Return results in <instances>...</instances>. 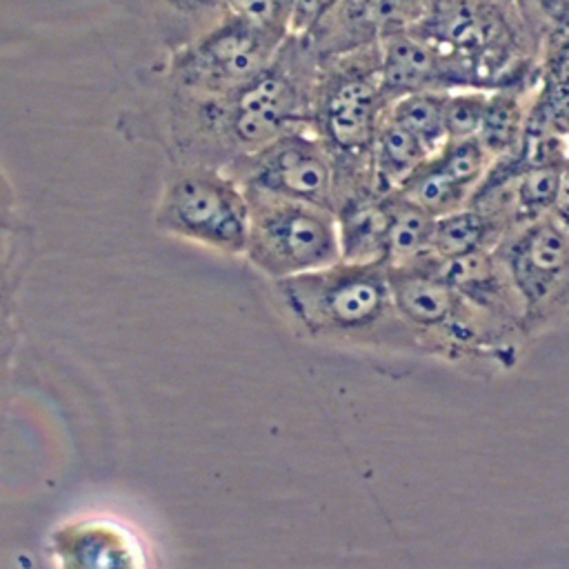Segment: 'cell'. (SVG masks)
<instances>
[{"mask_svg": "<svg viewBox=\"0 0 569 569\" xmlns=\"http://www.w3.org/2000/svg\"><path fill=\"white\" fill-rule=\"evenodd\" d=\"M320 60L302 36H287L273 60L224 96L176 91L171 138L180 162L224 169L276 138L311 127Z\"/></svg>", "mask_w": 569, "mask_h": 569, "instance_id": "obj_1", "label": "cell"}, {"mask_svg": "<svg viewBox=\"0 0 569 569\" xmlns=\"http://www.w3.org/2000/svg\"><path fill=\"white\" fill-rule=\"evenodd\" d=\"M289 318L313 340L382 356H418L385 262H347L276 280Z\"/></svg>", "mask_w": 569, "mask_h": 569, "instance_id": "obj_2", "label": "cell"}, {"mask_svg": "<svg viewBox=\"0 0 569 569\" xmlns=\"http://www.w3.org/2000/svg\"><path fill=\"white\" fill-rule=\"evenodd\" d=\"M396 307L420 358L440 360L471 373H507L518 367L529 338L458 291L425 256L389 269Z\"/></svg>", "mask_w": 569, "mask_h": 569, "instance_id": "obj_3", "label": "cell"}, {"mask_svg": "<svg viewBox=\"0 0 569 569\" xmlns=\"http://www.w3.org/2000/svg\"><path fill=\"white\" fill-rule=\"evenodd\" d=\"M389 104L380 78L378 44L320 62L311 127L336 164L333 209L351 193L376 189L371 151Z\"/></svg>", "mask_w": 569, "mask_h": 569, "instance_id": "obj_4", "label": "cell"}, {"mask_svg": "<svg viewBox=\"0 0 569 569\" xmlns=\"http://www.w3.org/2000/svg\"><path fill=\"white\" fill-rule=\"evenodd\" d=\"M153 224L160 233L224 256H242L249 233V198L224 169L184 164L167 180Z\"/></svg>", "mask_w": 569, "mask_h": 569, "instance_id": "obj_5", "label": "cell"}, {"mask_svg": "<svg viewBox=\"0 0 569 569\" xmlns=\"http://www.w3.org/2000/svg\"><path fill=\"white\" fill-rule=\"evenodd\" d=\"M249 198V233L244 258L271 280L313 271L340 260L338 227L331 209L244 191Z\"/></svg>", "mask_w": 569, "mask_h": 569, "instance_id": "obj_6", "label": "cell"}, {"mask_svg": "<svg viewBox=\"0 0 569 569\" xmlns=\"http://www.w3.org/2000/svg\"><path fill=\"white\" fill-rule=\"evenodd\" d=\"M496 253L518 291L529 342L569 322V233L553 213L507 233Z\"/></svg>", "mask_w": 569, "mask_h": 569, "instance_id": "obj_7", "label": "cell"}, {"mask_svg": "<svg viewBox=\"0 0 569 569\" xmlns=\"http://www.w3.org/2000/svg\"><path fill=\"white\" fill-rule=\"evenodd\" d=\"M287 36L282 29L229 16L173 56V89L202 98L224 96L262 71Z\"/></svg>", "mask_w": 569, "mask_h": 569, "instance_id": "obj_8", "label": "cell"}, {"mask_svg": "<svg viewBox=\"0 0 569 569\" xmlns=\"http://www.w3.org/2000/svg\"><path fill=\"white\" fill-rule=\"evenodd\" d=\"M244 191L320 204L333 211L336 164L313 127L289 131L224 167Z\"/></svg>", "mask_w": 569, "mask_h": 569, "instance_id": "obj_9", "label": "cell"}, {"mask_svg": "<svg viewBox=\"0 0 569 569\" xmlns=\"http://www.w3.org/2000/svg\"><path fill=\"white\" fill-rule=\"evenodd\" d=\"M429 0H333L316 27L302 36L318 60L378 44L382 36L416 24Z\"/></svg>", "mask_w": 569, "mask_h": 569, "instance_id": "obj_10", "label": "cell"}, {"mask_svg": "<svg viewBox=\"0 0 569 569\" xmlns=\"http://www.w3.org/2000/svg\"><path fill=\"white\" fill-rule=\"evenodd\" d=\"M491 162V156L478 138L449 140L438 153L427 158L398 191L440 218L469 202Z\"/></svg>", "mask_w": 569, "mask_h": 569, "instance_id": "obj_11", "label": "cell"}, {"mask_svg": "<svg viewBox=\"0 0 569 569\" xmlns=\"http://www.w3.org/2000/svg\"><path fill=\"white\" fill-rule=\"evenodd\" d=\"M47 547L69 569H138L147 562L138 536L109 518L67 520L49 533Z\"/></svg>", "mask_w": 569, "mask_h": 569, "instance_id": "obj_12", "label": "cell"}, {"mask_svg": "<svg viewBox=\"0 0 569 569\" xmlns=\"http://www.w3.org/2000/svg\"><path fill=\"white\" fill-rule=\"evenodd\" d=\"M380 78L389 102L418 91H449L447 67L431 42L411 27L380 38Z\"/></svg>", "mask_w": 569, "mask_h": 569, "instance_id": "obj_13", "label": "cell"}, {"mask_svg": "<svg viewBox=\"0 0 569 569\" xmlns=\"http://www.w3.org/2000/svg\"><path fill=\"white\" fill-rule=\"evenodd\" d=\"M340 260L347 262H385L389 200L376 189L358 191L342 198L336 209Z\"/></svg>", "mask_w": 569, "mask_h": 569, "instance_id": "obj_14", "label": "cell"}, {"mask_svg": "<svg viewBox=\"0 0 569 569\" xmlns=\"http://www.w3.org/2000/svg\"><path fill=\"white\" fill-rule=\"evenodd\" d=\"M538 82L529 87H500L487 91L478 140L491 160L509 156L522 136Z\"/></svg>", "mask_w": 569, "mask_h": 569, "instance_id": "obj_15", "label": "cell"}, {"mask_svg": "<svg viewBox=\"0 0 569 569\" xmlns=\"http://www.w3.org/2000/svg\"><path fill=\"white\" fill-rule=\"evenodd\" d=\"M509 231L505 224L480 207L465 204L436 218L431 236V256L456 258L480 249H496Z\"/></svg>", "mask_w": 569, "mask_h": 569, "instance_id": "obj_16", "label": "cell"}, {"mask_svg": "<svg viewBox=\"0 0 569 569\" xmlns=\"http://www.w3.org/2000/svg\"><path fill=\"white\" fill-rule=\"evenodd\" d=\"M389 224H387V269L407 267L429 256L436 216L400 191L387 193Z\"/></svg>", "mask_w": 569, "mask_h": 569, "instance_id": "obj_17", "label": "cell"}, {"mask_svg": "<svg viewBox=\"0 0 569 569\" xmlns=\"http://www.w3.org/2000/svg\"><path fill=\"white\" fill-rule=\"evenodd\" d=\"M427 158L431 156L422 142L389 116H385L371 151L376 189L380 193L398 191Z\"/></svg>", "mask_w": 569, "mask_h": 569, "instance_id": "obj_18", "label": "cell"}, {"mask_svg": "<svg viewBox=\"0 0 569 569\" xmlns=\"http://www.w3.org/2000/svg\"><path fill=\"white\" fill-rule=\"evenodd\" d=\"M445 93L447 91L409 93L393 100L387 109V116L418 138L429 156L438 153L449 142L445 124Z\"/></svg>", "mask_w": 569, "mask_h": 569, "instance_id": "obj_19", "label": "cell"}, {"mask_svg": "<svg viewBox=\"0 0 569 569\" xmlns=\"http://www.w3.org/2000/svg\"><path fill=\"white\" fill-rule=\"evenodd\" d=\"M536 102L569 138V33L545 51Z\"/></svg>", "mask_w": 569, "mask_h": 569, "instance_id": "obj_20", "label": "cell"}, {"mask_svg": "<svg viewBox=\"0 0 569 569\" xmlns=\"http://www.w3.org/2000/svg\"><path fill=\"white\" fill-rule=\"evenodd\" d=\"M489 89H449L445 93V124L449 140L476 138Z\"/></svg>", "mask_w": 569, "mask_h": 569, "instance_id": "obj_21", "label": "cell"}, {"mask_svg": "<svg viewBox=\"0 0 569 569\" xmlns=\"http://www.w3.org/2000/svg\"><path fill=\"white\" fill-rule=\"evenodd\" d=\"M22 269V240L16 229L0 231V318H16V289Z\"/></svg>", "mask_w": 569, "mask_h": 569, "instance_id": "obj_22", "label": "cell"}, {"mask_svg": "<svg viewBox=\"0 0 569 569\" xmlns=\"http://www.w3.org/2000/svg\"><path fill=\"white\" fill-rule=\"evenodd\" d=\"M287 29L291 36H307L327 13L333 0H282Z\"/></svg>", "mask_w": 569, "mask_h": 569, "instance_id": "obj_23", "label": "cell"}, {"mask_svg": "<svg viewBox=\"0 0 569 569\" xmlns=\"http://www.w3.org/2000/svg\"><path fill=\"white\" fill-rule=\"evenodd\" d=\"M16 349H18L16 318H0V416H2L7 398H9Z\"/></svg>", "mask_w": 569, "mask_h": 569, "instance_id": "obj_24", "label": "cell"}, {"mask_svg": "<svg viewBox=\"0 0 569 569\" xmlns=\"http://www.w3.org/2000/svg\"><path fill=\"white\" fill-rule=\"evenodd\" d=\"M16 229V193L9 178L0 171V231Z\"/></svg>", "mask_w": 569, "mask_h": 569, "instance_id": "obj_25", "label": "cell"}, {"mask_svg": "<svg viewBox=\"0 0 569 569\" xmlns=\"http://www.w3.org/2000/svg\"><path fill=\"white\" fill-rule=\"evenodd\" d=\"M553 218L567 229L569 233V162L562 169V178H560V189H558V198L553 204Z\"/></svg>", "mask_w": 569, "mask_h": 569, "instance_id": "obj_26", "label": "cell"}, {"mask_svg": "<svg viewBox=\"0 0 569 569\" xmlns=\"http://www.w3.org/2000/svg\"><path fill=\"white\" fill-rule=\"evenodd\" d=\"M527 2H529V0H518V9H520V11H522V7H525V4H527ZM520 16H522V13H520Z\"/></svg>", "mask_w": 569, "mask_h": 569, "instance_id": "obj_27", "label": "cell"}, {"mask_svg": "<svg viewBox=\"0 0 569 569\" xmlns=\"http://www.w3.org/2000/svg\"><path fill=\"white\" fill-rule=\"evenodd\" d=\"M567 33H569V31H567ZM567 33H565V36H567ZM565 36H562V38H565ZM549 47H551V44H549Z\"/></svg>", "mask_w": 569, "mask_h": 569, "instance_id": "obj_28", "label": "cell"}]
</instances>
